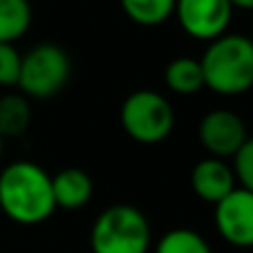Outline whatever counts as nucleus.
Wrapping results in <instances>:
<instances>
[{"label":"nucleus","instance_id":"nucleus-1","mask_svg":"<svg viewBox=\"0 0 253 253\" xmlns=\"http://www.w3.org/2000/svg\"><path fill=\"white\" fill-rule=\"evenodd\" d=\"M0 211L20 226L47 222L56 211L52 175L29 159H16L0 170Z\"/></svg>","mask_w":253,"mask_h":253},{"label":"nucleus","instance_id":"nucleus-2","mask_svg":"<svg viewBox=\"0 0 253 253\" xmlns=\"http://www.w3.org/2000/svg\"><path fill=\"white\" fill-rule=\"evenodd\" d=\"M204 87L217 96H242L253 90V41L226 32L206 43L200 58Z\"/></svg>","mask_w":253,"mask_h":253},{"label":"nucleus","instance_id":"nucleus-3","mask_svg":"<svg viewBox=\"0 0 253 253\" xmlns=\"http://www.w3.org/2000/svg\"><path fill=\"white\" fill-rule=\"evenodd\" d=\"M150 222L143 211L130 204H112L103 209L90 229L92 253H148Z\"/></svg>","mask_w":253,"mask_h":253},{"label":"nucleus","instance_id":"nucleus-4","mask_svg":"<svg viewBox=\"0 0 253 253\" xmlns=\"http://www.w3.org/2000/svg\"><path fill=\"white\" fill-rule=\"evenodd\" d=\"M119 124L132 141L157 146L170 137L175 128V110L157 90H134L119 108Z\"/></svg>","mask_w":253,"mask_h":253},{"label":"nucleus","instance_id":"nucleus-5","mask_svg":"<svg viewBox=\"0 0 253 253\" xmlns=\"http://www.w3.org/2000/svg\"><path fill=\"white\" fill-rule=\"evenodd\" d=\"M72 77L70 54L54 43L34 45L29 52L23 54L20 63L18 90L27 99H52L67 85Z\"/></svg>","mask_w":253,"mask_h":253},{"label":"nucleus","instance_id":"nucleus-6","mask_svg":"<svg viewBox=\"0 0 253 253\" xmlns=\"http://www.w3.org/2000/svg\"><path fill=\"white\" fill-rule=\"evenodd\" d=\"M233 11L231 0H177L175 18L186 36L211 43L229 32Z\"/></svg>","mask_w":253,"mask_h":253},{"label":"nucleus","instance_id":"nucleus-7","mask_svg":"<svg viewBox=\"0 0 253 253\" xmlns=\"http://www.w3.org/2000/svg\"><path fill=\"white\" fill-rule=\"evenodd\" d=\"M197 137H200L202 148L209 153V157L217 159H233L235 153L244 146L249 139L247 124L233 110L215 108L202 117L197 126Z\"/></svg>","mask_w":253,"mask_h":253},{"label":"nucleus","instance_id":"nucleus-8","mask_svg":"<svg viewBox=\"0 0 253 253\" xmlns=\"http://www.w3.org/2000/svg\"><path fill=\"white\" fill-rule=\"evenodd\" d=\"M215 229L224 242L238 249L253 247V193L235 186L215 204Z\"/></svg>","mask_w":253,"mask_h":253},{"label":"nucleus","instance_id":"nucleus-9","mask_svg":"<svg viewBox=\"0 0 253 253\" xmlns=\"http://www.w3.org/2000/svg\"><path fill=\"white\" fill-rule=\"evenodd\" d=\"M238 186L235 172L226 159L204 157L193 166L191 170V188L195 197L206 204H217Z\"/></svg>","mask_w":253,"mask_h":253},{"label":"nucleus","instance_id":"nucleus-10","mask_svg":"<svg viewBox=\"0 0 253 253\" xmlns=\"http://www.w3.org/2000/svg\"><path fill=\"white\" fill-rule=\"evenodd\" d=\"M52 191L56 209L79 211L94 195V182L83 168H63L52 175Z\"/></svg>","mask_w":253,"mask_h":253},{"label":"nucleus","instance_id":"nucleus-11","mask_svg":"<svg viewBox=\"0 0 253 253\" xmlns=\"http://www.w3.org/2000/svg\"><path fill=\"white\" fill-rule=\"evenodd\" d=\"M164 83L172 94L193 96L204 90V72H202L200 58L177 56L164 70Z\"/></svg>","mask_w":253,"mask_h":253},{"label":"nucleus","instance_id":"nucleus-12","mask_svg":"<svg viewBox=\"0 0 253 253\" xmlns=\"http://www.w3.org/2000/svg\"><path fill=\"white\" fill-rule=\"evenodd\" d=\"M32 124V105L20 92L0 96V134L2 137H23Z\"/></svg>","mask_w":253,"mask_h":253},{"label":"nucleus","instance_id":"nucleus-13","mask_svg":"<svg viewBox=\"0 0 253 253\" xmlns=\"http://www.w3.org/2000/svg\"><path fill=\"white\" fill-rule=\"evenodd\" d=\"M29 0H0V43L16 45L32 27Z\"/></svg>","mask_w":253,"mask_h":253},{"label":"nucleus","instance_id":"nucleus-14","mask_svg":"<svg viewBox=\"0 0 253 253\" xmlns=\"http://www.w3.org/2000/svg\"><path fill=\"white\" fill-rule=\"evenodd\" d=\"M121 11L139 27H159L175 16L177 0H119Z\"/></svg>","mask_w":253,"mask_h":253},{"label":"nucleus","instance_id":"nucleus-15","mask_svg":"<svg viewBox=\"0 0 253 253\" xmlns=\"http://www.w3.org/2000/svg\"><path fill=\"white\" fill-rule=\"evenodd\" d=\"M155 253H213V249L195 229L177 226L159 238V242L155 244Z\"/></svg>","mask_w":253,"mask_h":253},{"label":"nucleus","instance_id":"nucleus-16","mask_svg":"<svg viewBox=\"0 0 253 253\" xmlns=\"http://www.w3.org/2000/svg\"><path fill=\"white\" fill-rule=\"evenodd\" d=\"M20 63H23V54L16 49V45L0 43V87L18 85Z\"/></svg>","mask_w":253,"mask_h":253},{"label":"nucleus","instance_id":"nucleus-17","mask_svg":"<svg viewBox=\"0 0 253 253\" xmlns=\"http://www.w3.org/2000/svg\"><path fill=\"white\" fill-rule=\"evenodd\" d=\"M231 166H233L238 186L253 193V137H249L242 148L235 153Z\"/></svg>","mask_w":253,"mask_h":253},{"label":"nucleus","instance_id":"nucleus-18","mask_svg":"<svg viewBox=\"0 0 253 253\" xmlns=\"http://www.w3.org/2000/svg\"><path fill=\"white\" fill-rule=\"evenodd\" d=\"M233 9H247V11H253V0H231Z\"/></svg>","mask_w":253,"mask_h":253},{"label":"nucleus","instance_id":"nucleus-19","mask_svg":"<svg viewBox=\"0 0 253 253\" xmlns=\"http://www.w3.org/2000/svg\"><path fill=\"white\" fill-rule=\"evenodd\" d=\"M2 153H5V137L0 134V157H2Z\"/></svg>","mask_w":253,"mask_h":253},{"label":"nucleus","instance_id":"nucleus-20","mask_svg":"<svg viewBox=\"0 0 253 253\" xmlns=\"http://www.w3.org/2000/svg\"><path fill=\"white\" fill-rule=\"evenodd\" d=\"M249 39H251V41H253V23H251V36H249Z\"/></svg>","mask_w":253,"mask_h":253}]
</instances>
